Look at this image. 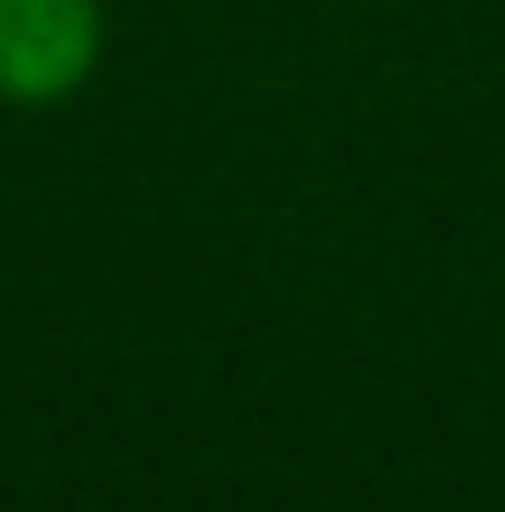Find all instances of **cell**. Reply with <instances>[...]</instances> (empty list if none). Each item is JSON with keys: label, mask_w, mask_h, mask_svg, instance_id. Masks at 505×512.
Masks as SVG:
<instances>
[{"label": "cell", "mask_w": 505, "mask_h": 512, "mask_svg": "<svg viewBox=\"0 0 505 512\" xmlns=\"http://www.w3.org/2000/svg\"><path fill=\"white\" fill-rule=\"evenodd\" d=\"M104 45L97 0H0V97L60 104L90 82Z\"/></svg>", "instance_id": "1"}]
</instances>
